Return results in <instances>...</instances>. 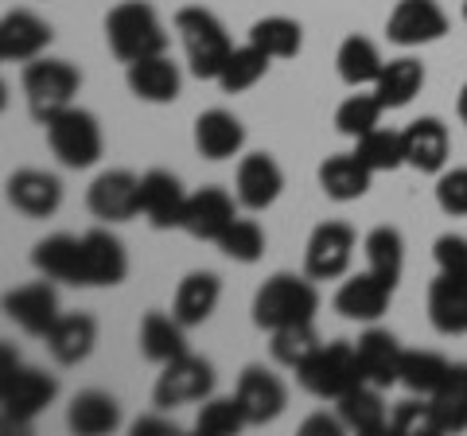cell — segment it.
<instances>
[{
    "instance_id": "1",
    "label": "cell",
    "mask_w": 467,
    "mask_h": 436,
    "mask_svg": "<svg viewBox=\"0 0 467 436\" xmlns=\"http://www.w3.org/2000/svg\"><path fill=\"white\" fill-rule=\"evenodd\" d=\"M106 43L125 67L168 51V32L149 0H121L106 16Z\"/></svg>"
},
{
    "instance_id": "2",
    "label": "cell",
    "mask_w": 467,
    "mask_h": 436,
    "mask_svg": "<svg viewBox=\"0 0 467 436\" xmlns=\"http://www.w3.org/2000/svg\"><path fill=\"white\" fill-rule=\"evenodd\" d=\"M316 312H319V293L308 273L304 277H296V273H273L254 296V324L261 331L312 324Z\"/></svg>"
},
{
    "instance_id": "3",
    "label": "cell",
    "mask_w": 467,
    "mask_h": 436,
    "mask_svg": "<svg viewBox=\"0 0 467 436\" xmlns=\"http://www.w3.org/2000/svg\"><path fill=\"white\" fill-rule=\"evenodd\" d=\"M175 32H180V39H183L192 75L218 82V75H223V67L230 59V51H234L223 20H218L214 12H207V8H180L175 12Z\"/></svg>"
},
{
    "instance_id": "4",
    "label": "cell",
    "mask_w": 467,
    "mask_h": 436,
    "mask_svg": "<svg viewBox=\"0 0 467 436\" xmlns=\"http://www.w3.org/2000/svg\"><path fill=\"white\" fill-rule=\"evenodd\" d=\"M58 394V382L47 370L20 367V358L12 362V343H5V367H0V405H5L8 425H27L39 417Z\"/></svg>"
},
{
    "instance_id": "5",
    "label": "cell",
    "mask_w": 467,
    "mask_h": 436,
    "mask_svg": "<svg viewBox=\"0 0 467 436\" xmlns=\"http://www.w3.org/2000/svg\"><path fill=\"white\" fill-rule=\"evenodd\" d=\"M300 386L308 389L319 401H339L343 394H350L355 386H362V367L355 355V343L335 339V343H319L316 355L296 370Z\"/></svg>"
},
{
    "instance_id": "6",
    "label": "cell",
    "mask_w": 467,
    "mask_h": 436,
    "mask_svg": "<svg viewBox=\"0 0 467 436\" xmlns=\"http://www.w3.org/2000/svg\"><path fill=\"white\" fill-rule=\"evenodd\" d=\"M43 129H47V144L58 156V164L82 171V168H94L101 160L106 140H101V125H98L94 113L67 106V109H58L55 118L43 121Z\"/></svg>"
},
{
    "instance_id": "7",
    "label": "cell",
    "mask_w": 467,
    "mask_h": 436,
    "mask_svg": "<svg viewBox=\"0 0 467 436\" xmlns=\"http://www.w3.org/2000/svg\"><path fill=\"white\" fill-rule=\"evenodd\" d=\"M78 86H82L78 67L67 59H43L39 55V59L24 67V98L36 121H47L58 109L75 106Z\"/></svg>"
},
{
    "instance_id": "8",
    "label": "cell",
    "mask_w": 467,
    "mask_h": 436,
    "mask_svg": "<svg viewBox=\"0 0 467 436\" xmlns=\"http://www.w3.org/2000/svg\"><path fill=\"white\" fill-rule=\"evenodd\" d=\"M214 394V367L199 355H180L164 362L156 386H152V405L156 410H180V405H195L207 401Z\"/></svg>"
},
{
    "instance_id": "9",
    "label": "cell",
    "mask_w": 467,
    "mask_h": 436,
    "mask_svg": "<svg viewBox=\"0 0 467 436\" xmlns=\"http://www.w3.org/2000/svg\"><path fill=\"white\" fill-rule=\"evenodd\" d=\"M355 257V230L347 223H319L304 245V273L312 281H335L350 269Z\"/></svg>"
},
{
    "instance_id": "10",
    "label": "cell",
    "mask_w": 467,
    "mask_h": 436,
    "mask_svg": "<svg viewBox=\"0 0 467 436\" xmlns=\"http://www.w3.org/2000/svg\"><path fill=\"white\" fill-rule=\"evenodd\" d=\"M448 12L436 0H398L386 20V36L398 47H425V43L444 39Z\"/></svg>"
},
{
    "instance_id": "11",
    "label": "cell",
    "mask_w": 467,
    "mask_h": 436,
    "mask_svg": "<svg viewBox=\"0 0 467 436\" xmlns=\"http://www.w3.org/2000/svg\"><path fill=\"white\" fill-rule=\"evenodd\" d=\"M86 207L101 223H129L140 214V176L125 168H109L90 183L86 192Z\"/></svg>"
},
{
    "instance_id": "12",
    "label": "cell",
    "mask_w": 467,
    "mask_h": 436,
    "mask_svg": "<svg viewBox=\"0 0 467 436\" xmlns=\"http://www.w3.org/2000/svg\"><path fill=\"white\" fill-rule=\"evenodd\" d=\"M285 192V171L269 152H250L234 176V195L245 211H269Z\"/></svg>"
},
{
    "instance_id": "13",
    "label": "cell",
    "mask_w": 467,
    "mask_h": 436,
    "mask_svg": "<svg viewBox=\"0 0 467 436\" xmlns=\"http://www.w3.org/2000/svg\"><path fill=\"white\" fill-rule=\"evenodd\" d=\"M234 394H238L242 410H245V420H250V425H269V420L281 417L285 405H288L285 382L273 370H265V367H245L238 374V386H234Z\"/></svg>"
},
{
    "instance_id": "14",
    "label": "cell",
    "mask_w": 467,
    "mask_h": 436,
    "mask_svg": "<svg viewBox=\"0 0 467 436\" xmlns=\"http://www.w3.org/2000/svg\"><path fill=\"white\" fill-rule=\"evenodd\" d=\"M5 316L20 331H27V336H47V331L55 327V319L63 316L58 312V293L51 288V277L12 288V293L5 296Z\"/></svg>"
},
{
    "instance_id": "15",
    "label": "cell",
    "mask_w": 467,
    "mask_h": 436,
    "mask_svg": "<svg viewBox=\"0 0 467 436\" xmlns=\"http://www.w3.org/2000/svg\"><path fill=\"white\" fill-rule=\"evenodd\" d=\"M234 199L238 195L223 192V187H202V192L187 195V211H183L180 230H187V234L199 238V242H218L230 230L234 218H238Z\"/></svg>"
},
{
    "instance_id": "16",
    "label": "cell",
    "mask_w": 467,
    "mask_h": 436,
    "mask_svg": "<svg viewBox=\"0 0 467 436\" xmlns=\"http://www.w3.org/2000/svg\"><path fill=\"white\" fill-rule=\"evenodd\" d=\"M183 211H187L183 183L164 168L144 171L140 176V214L149 218L156 230H171V226H183Z\"/></svg>"
},
{
    "instance_id": "17",
    "label": "cell",
    "mask_w": 467,
    "mask_h": 436,
    "mask_svg": "<svg viewBox=\"0 0 467 436\" xmlns=\"http://www.w3.org/2000/svg\"><path fill=\"white\" fill-rule=\"evenodd\" d=\"M55 39L51 24L36 16L27 8H16L0 20V59L5 63H32L47 51V43Z\"/></svg>"
},
{
    "instance_id": "18",
    "label": "cell",
    "mask_w": 467,
    "mask_h": 436,
    "mask_svg": "<svg viewBox=\"0 0 467 436\" xmlns=\"http://www.w3.org/2000/svg\"><path fill=\"white\" fill-rule=\"evenodd\" d=\"M389 296H393V288L378 277V273L367 269V273H355V277H347L339 285V293H335V312L343 319H355V324H378L389 308Z\"/></svg>"
},
{
    "instance_id": "19",
    "label": "cell",
    "mask_w": 467,
    "mask_h": 436,
    "mask_svg": "<svg viewBox=\"0 0 467 436\" xmlns=\"http://www.w3.org/2000/svg\"><path fill=\"white\" fill-rule=\"evenodd\" d=\"M8 202L27 218H51L63 207V183L51 171L20 168L8 176Z\"/></svg>"
},
{
    "instance_id": "20",
    "label": "cell",
    "mask_w": 467,
    "mask_h": 436,
    "mask_svg": "<svg viewBox=\"0 0 467 436\" xmlns=\"http://www.w3.org/2000/svg\"><path fill=\"white\" fill-rule=\"evenodd\" d=\"M355 355H358V367H362V382H370L378 389H389L398 386V374H401V343L389 336L386 327H367L355 343Z\"/></svg>"
},
{
    "instance_id": "21",
    "label": "cell",
    "mask_w": 467,
    "mask_h": 436,
    "mask_svg": "<svg viewBox=\"0 0 467 436\" xmlns=\"http://www.w3.org/2000/svg\"><path fill=\"white\" fill-rule=\"evenodd\" d=\"M32 265L58 285H82L86 288V242L75 234H51L36 245Z\"/></svg>"
},
{
    "instance_id": "22",
    "label": "cell",
    "mask_w": 467,
    "mask_h": 436,
    "mask_svg": "<svg viewBox=\"0 0 467 436\" xmlns=\"http://www.w3.org/2000/svg\"><path fill=\"white\" fill-rule=\"evenodd\" d=\"M125 82H129V90H133V98L152 101V106H168V101L180 98L183 75H180V67H175L168 59V51H164V55H149V59L129 63Z\"/></svg>"
},
{
    "instance_id": "23",
    "label": "cell",
    "mask_w": 467,
    "mask_h": 436,
    "mask_svg": "<svg viewBox=\"0 0 467 436\" xmlns=\"http://www.w3.org/2000/svg\"><path fill=\"white\" fill-rule=\"evenodd\" d=\"M86 288H113L129 277V254L109 230H86Z\"/></svg>"
},
{
    "instance_id": "24",
    "label": "cell",
    "mask_w": 467,
    "mask_h": 436,
    "mask_svg": "<svg viewBox=\"0 0 467 436\" xmlns=\"http://www.w3.org/2000/svg\"><path fill=\"white\" fill-rule=\"evenodd\" d=\"M218 300H223V281H218V273L195 269V273H187V277L180 281V288H175L171 316L180 319L183 327H199V324H207V319L214 316Z\"/></svg>"
},
{
    "instance_id": "25",
    "label": "cell",
    "mask_w": 467,
    "mask_h": 436,
    "mask_svg": "<svg viewBox=\"0 0 467 436\" xmlns=\"http://www.w3.org/2000/svg\"><path fill=\"white\" fill-rule=\"evenodd\" d=\"M43 339H47V351L58 367H78V362L90 358L94 343H98V319L86 316V312L58 316L55 327Z\"/></svg>"
},
{
    "instance_id": "26",
    "label": "cell",
    "mask_w": 467,
    "mask_h": 436,
    "mask_svg": "<svg viewBox=\"0 0 467 436\" xmlns=\"http://www.w3.org/2000/svg\"><path fill=\"white\" fill-rule=\"evenodd\" d=\"M448 152H451V137L441 118H420L405 129V164L409 168L436 176V171H444Z\"/></svg>"
},
{
    "instance_id": "27",
    "label": "cell",
    "mask_w": 467,
    "mask_h": 436,
    "mask_svg": "<svg viewBox=\"0 0 467 436\" xmlns=\"http://www.w3.org/2000/svg\"><path fill=\"white\" fill-rule=\"evenodd\" d=\"M245 144V125L230 109H207L195 121V149L207 160H230Z\"/></svg>"
},
{
    "instance_id": "28",
    "label": "cell",
    "mask_w": 467,
    "mask_h": 436,
    "mask_svg": "<svg viewBox=\"0 0 467 436\" xmlns=\"http://www.w3.org/2000/svg\"><path fill=\"white\" fill-rule=\"evenodd\" d=\"M370 180L374 171L362 164L355 152H339V156H327L324 164H319V187H324V195L335 199V202H355L370 192Z\"/></svg>"
},
{
    "instance_id": "29",
    "label": "cell",
    "mask_w": 467,
    "mask_h": 436,
    "mask_svg": "<svg viewBox=\"0 0 467 436\" xmlns=\"http://www.w3.org/2000/svg\"><path fill=\"white\" fill-rule=\"evenodd\" d=\"M67 425L78 436H106L121 425V405L106 389H82L67 410Z\"/></svg>"
},
{
    "instance_id": "30",
    "label": "cell",
    "mask_w": 467,
    "mask_h": 436,
    "mask_svg": "<svg viewBox=\"0 0 467 436\" xmlns=\"http://www.w3.org/2000/svg\"><path fill=\"white\" fill-rule=\"evenodd\" d=\"M429 324L441 336H467V285L451 277H436L429 285Z\"/></svg>"
},
{
    "instance_id": "31",
    "label": "cell",
    "mask_w": 467,
    "mask_h": 436,
    "mask_svg": "<svg viewBox=\"0 0 467 436\" xmlns=\"http://www.w3.org/2000/svg\"><path fill=\"white\" fill-rule=\"evenodd\" d=\"M420 86H425V63L413 59V55H401V59H389L382 67V75L374 82V94L386 109H401L420 94Z\"/></svg>"
},
{
    "instance_id": "32",
    "label": "cell",
    "mask_w": 467,
    "mask_h": 436,
    "mask_svg": "<svg viewBox=\"0 0 467 436\" xmlns=\"http://www.w3.org/2000/svg\"><path fill=\"white\" fill-rule=\"evenodd\" d=\"M183 324L175 316H164V312H149L140 319V336H137V343H140V355L149 358V362H171V358H180V355H187V336H183Z\"/></svg>"
},
{
    "instance_id": "33",
    "label": "cell",
    "mask_w": 467,
    "mask_h": 436,
    "mask_svg": "<svg viewBox=\"0 0 467 436\" xmlns=\"http://www.w3.org/2000/svg\"><path fill=\"white\" fill-rule=\"evenodd\" d=\"M335 67H339V78L358 90V86H374L378 82L386 59H382V51L374 47V39H367V36H347L339 43V55H335Z\"/></svg>"
},
{
    "instance_id": "34",
    "label": "cell",
    "mask_w": 467,
    "mask_h": 436,
    "mask_svg": "<svg viewBox=\"0 0 467 436\" xmlns=\"http://www.w3.org/2000/svg\"><path fill=\"white\" fill-rule=\"evenodd\" d=\"M339 417H343V425L350 432H362V436H374V432H382L389 425V417H386V401H382V389L370 386V382H362L355 386L350 394L339 398Z\"/></svg>"
},
{
    "instance_id": "35",
    "label": "cell",
    "mask_w": 467,
    "mask_h": 436,
    "mask_svg": "<svg viewBox=\"0 0 467 436\" xmlns=\"http://www.w3.org/2000/svg\"><path fill=\"white\" fill-rule=\"evenodd\" d=\"M429 401H432L441 432H463L467 429V362H451L448 378Z\"/></svg>"
},
{
    "instance_id": "36",
    "label": "cell",
    "mask_w": 467,
    "mask_h": 436,
    "mask_svg": "<svg viewBox=\"0 0 467 436\" xmlns=\"http://www.w3.org/2000/svg\"><path fill=\"white\" fill-rule=\"evenodd\" d=\"M362 250H367V265L370 273H378L389 288H398L401 273H405V242L393 226H374L367 242H362Z\"/></svg>"
},
{
    "instance_id": "37",
    "label": "cell",
    "mask_w": 467,
    "mask_h": 436,
    "mask_svg": "<svg viewBox=\"0 0 467 436\" xmlns=\"http://www.w3.org/2000/svg\"><path fill=\"white\" fill-rule=\"evenodd\" d=\"M448 370H451V362L444 355H436V351H405L398 382L409 389V394L432 398L436 389H441V382L448 378Z\"/></svg>"
},
{
    "instance_id": "38",
    "label": "cell",
    "mask_w": 467,
    "mask_h": 436,
    "mask_svg": "<svg viewBox=\"0 0 467 436\" xmlns=\"http://www.w3.org/2000/svg\"><path fill=\"white\" fill-rule=\"evenodd\" d=\"M250 43L265 51L269 59H292L304 47V27L288 16H265L250 27Z\"/></svg>"
},
{
    "instance_id": "39",
    "label": "cell",
    "mask_w": 467,
    "mask_h": 436,
    "mask_svg": "<svg viewBox=\"0 0 467 436\" xmlns=\"http://www.w3.org/2000/svg\"><path fill=\"white\" fill-rule=\"evenodd\" d=\"M265 70H269V55L254 47V43H245V47L230 51L223 75H218V86H223V94H245L265 78Z\"/></svg>"
},
{
    "instance_id": "40",
    "label": "cell",
    "mask_w": 467,
    "mask_h": 436,
    "mask_svg": "<svg viewBox=\"0 0 467 436\" xmlns=\"http://www.w3.org/2000/svg\"><path fill=\"white\" fill-rule=\"evenodd\" d=\"M355 156L367 164L374 176L378 171H393L405 164V133H393V129H370L355 140Z\"/></svg>"
},
{
    "instance_id": "41",
    "label": "cell",
    "mask_w": 467,
    "mask_h": 436,
    "mask_svg": "<svg viewBox=\"0 0 467 436\" xmlns=\"http://www.w3.org/2000/svg\"><path fill=\"white\" fill-rule=\"evenodd\" d=\"M269 336H273V343H269L273 362H281L288 370H300L319 347V336H316L312 324H288V327L269 331Z\"/></svg>"
},
{
    "instance_id": "42",
    "label": "cell",
    "mask_w": 467,
    "mask_h": 436,
    "mask_svg": "<svg viewBox=\"0 0 467 436\" xmlns=\"http://www.w3.org/2000/svg\"><path fill=\"white\" fill-rule=\"evenodd\" d=\"M386 106L378 101V94H350L339 109H335V129H339L343 137L358 140L362 133H370V129H378V121H382Z\"/></svg>"
},
{
    "instance_id": "43",
    "label": "cell",
    "mask_w": 467,
    "mask_h": 436,
    "mask_svg": "<svg viewBox=\"0 0 467 436\" xmlns=\"http://www.w3.org/2000/svg\"><path fill=\"white\" fill-rule=\"evenodd\" d=\"M230 261H242V265H254L265 254V230H261L254 218H234L230 230L214 242Z\"/></svg>"
},
{
    "instance_id": "44",
    "label": "cell",
    "mask_w": 467,
    "mask_h": 436,
    "mask_svg": "<svg viewBox=\"0 0 467 436\" xmlns=\"http://www.w3.org/2000/svg\"><path fill=\"white\" fill-rule=\"evenodd\" d=\"M242 425H250V420H245V410H242L238 394L234 398H207L202 401V410H199V417H195V429L202 436H230V432H238Z\"/></svg>"
},
{
    "instance_id": "45",
    "label": "cell",
    "mask_w": 467,
    "mask_h": 436,
    "mask_svg": "<svg viewBox=\"0 0 467 436\" xmlns=\"http://www.w3.org/2000/svg\"><path fill=\"white\" fill-rule=\"evenodd\" d=\"M389 429L401 432V436H432V432H441L429 398H420V401L409 398V401H401L398 410H393V417H389Z\"/></svg>"
},
{
    "instance_id": "46",
    "label": "cell",
    "mask_w": 467,
    "mask_h": 436,
    "mask_svg": "<svg viewBox=\"0 0 467 436\" xmlns=\"http://www.w3.org/2000/svg\"><path fill=\"white\" fill-rule=\"evenodd\" d=\"M432 257H436V269H441L444 277L467 285V238L463 234H441L432 245Z\"/></svg>"
},
{
    "instance_id": "47",
    "label": "cell",
    "mask_w": 467,
    "mask_h": 436,
    "mask_svg": "<svg viewBox=\"0 0 467 436\" xmlns=\"http://www.w3.org/2000/svg\"><path fill=\"white\" fill-rule=\"evenodd\" d=\"M436 202H441L444 214L467 218V168L441 171V180H436Z\"/></svg>"
},
{
    "instance_id": "48",
    "label": "cell",
    "mask_w": 467,
    "mask_h": 436,
    "mask_svg": "<svg viewBox=\"0 0 467 436\" xmlns=\"http://www.w3.org/2000/svg\"><path fill=\"white\" fill-rule=\"evenodd\" d=\"M347 425H343V417H327V413H316V417H308L304 420V436H339Z\"/></svg>"
},
{
    "instance_id": "49",
    "label": "cell",
    "mask_w": 467,
    "mask_h": 436,
    "mask_svg": "<svg viewBox=\"0 0 467 436\" xmlns=\"http://www.w3.org/2000/svg\"><path fill=\"white\" fill-rule=\"evenodd\" d=\"M137 436H149V432H160V436H175V425L171 420H160V417H140L133 425Z\"/></svg>"
},
{
    "instance_id": "50",
    "label": "cell",
    "mask_w": 467,
    "mask_h": 436,
    "mask_svg": "<svg viewBox=\"0 0 467 436\" xmlns=\"http://www.w3.org/2000/svg\"><path fill=\"white\" fill-rule=\"evenodd\" d=\"M456 113H460V121L467 125V86L460 90V101H456Z\"/></svg>"
},
{
    "instance_id": "51",
    "label": "cell",
    "mask_w": 467,
    "mask_h": 436,
    "mask_svg": "<svg viewBox=\"0 0 467 436\" xmlns=\"http://www.w3.org/2000/svg\"><path fill=\"white\" fill-rule=\"evenodd\" d=\"M463 20H467V0H463Z\"/></svg>"
}]
</instances>
